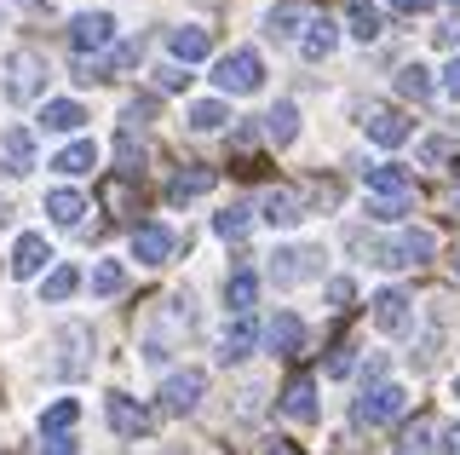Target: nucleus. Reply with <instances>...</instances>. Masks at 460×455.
I'll return each instance as SVG.
<instances>
[{"mask_svg": "<svg viewBox=\"0 0 460 455\" xmlns=\"http://www.w3.org/2000/svg\"><path fill=\"white\" fill-rule=\"evenodd\" d=\"M225 121H230V110L219 104V98H201V104H190V127H196V133H219Z\"/></svg>", "mask_w": 460, "mask_h": 455, "instance_id": "37", "label": "nucleus"}, {"mask_svg": "<svg viewBox=\"0 0 460 455\" xmlns=\"http://www.w3.org/2000/svg\"><path fill=\"white\" fill-rule=\"evenodd\" d=\"M253 346H259V323H253V311H248V317H230V323H225V335H219V363H242Z\"/></svg>", "mask_w": 460, "mask_h": 455, "instance_id": "13", "label": "nucleus"}, {"mask_svg": "<svg viewBox=\"0 0 460 455\" xmlns=\"http://www.w3.org/2000/svg\"><path fill=\"white\" fill-rule=\"evenodd\" d=\"M363 133L374 138V145L392 150V145H402V138H409V121H402L397 110H368V116H363Z\"/></svg>", "mask_w": 460, "mask_h": 455, "instance_id": "23", "label": "nucleus"}, {"mask_svg": "<svg viewBox=\"0 0 460 455\" xmlns=\"http://www.w3.org/2000/svg\"><path fill=\"white\" fill-rule=\"evenodd\" d=\"M374 265H385V272H402V265H426L431 254H438V236L420 231V225H409V231L385 236V243H368Z\"/></svg>", "mask_w": 460, "mask_h": 455, "instance_id": "2", "label": "nucleus"}, {"mask_svg": "<svg viewBox=\"0 0 460 455\" xmlns=\"http://www.w3.org/2000/svg\"><path fill=\"white\" fill-rule=\"evenodd\" d=\"M311 277H323V248H277L270 254V282L277 289H299Z\"/></svg>", "mask_w": 460, "mask_h": 455, "instance_id": "7", "label": "nucleus"}, {"mask_svg": "<svg viewBox=\"0 0 460 455\" xmlns=\"http://www.w3.org/2000/svg\"><path fill=\"white\" fill-rule=\"evenodd\" d=\"M47 260H52L47 236H40V231H23L18 248H12V277H40V272H47Z\"/></svg>", "mask_w": 460, "mask_h": 455, "instance_id": "17", "label": "nucleus"}, {"mask_svg": "<svg viewBox=\"0 0 460 455\" xmlns=\"http://www.w3.org/2000/svg\"><path fill=\"white\" fill-rule=\"evenodd\" d=\"M75 421H81V404H75V397H58V404L40 409V438H69Z\"/></svg>", "mask_w": 460, "mask_h": 455, "instance_id": "29", "label": "nucleus"}, {"mask_svg": "<svg viewBox=\"0 0 460 455\" xmlns=\"http://www.w3.org/2000/svg\"><path fill=\"white\" fill-rule=\"evenodd\" d=\"M81 213H86V196H81V191H52V196H47V219L64 225V231H75Z\"/></svg>", "mask_w": 460, "mask_h": 455, "instance_id": "30", "label": "nucleus"}, {"mask_svg": "<svg viewBox=\"0 0 460 455\" xmlns=\"http://www.w3.org/2000/svg\"><path fill=\"white\" fill-rule=\"evenodd\" d=\"M98 162V145H93V138H75V145H69L64 156H58V174H86V167H93Z\"/></svg>", "mask_w": 460, "mask_h": 455, "instance_id": "36", "label": "nucleus"}, {"mask_svg": "<svg viewBox=\"0 0 460 455\" xmlns=\"http://www.w3.org/2000/svg\"><path fill=\"white\" fill-rule=\"evenodd\" d=\"M75 289H81V272H75V265H52V272H47V282H40V300H47V306H58V300H69Z\"/></svg>", "mask_w": 460, "mask_h": 455, "instance_id": "32", "label": "nucleus"}, {"mask_svg": "<svg viewBox=\"0 0 460 455\" xmlns=\"http://www.w3.org/2000/svg\"><path fill=\"white\" fill-rule=\"evenodd\" d=\"M265 346L277 352V358H294V352L305 346V323H299L294 311H277V323L265 329Z\"/></svg>", "mask_w": 460, "mask_h": 455, "instance_id": "22", "label": "nucleus"}, {"mask_svg": "<svg viewBox=\"0 0 460 455\" xmlns=\"http://www.w3.org/2000/svg\"><path fill=\"white\" fill-rule=\"evenodd\" d=\"M449 208H455V213H460V184H455V191H449Z\"/></svg>", "mask_w": 460, "mask_h": 455, "instance_id": "49", "label": "nucleus"}, {"mask_svg": "<svg viewBox=\"0 0 460 455\" xmlns=\"http://www.w3.org/2000/svg\"><path fill=\"white\" fill-rule=\"evenodd\" d=\"M104 196H110V208H127V184H121V179H110Z\"/></svg>", "mask_w": 460, "mask_h": 455, "instance_id": "46", "label": "nucleus"}, {"mask_svg": "<svg viewBox=\"0 0 460 455\" xmlns=\"http://www.w3.org/2000/svg\"><path fill=\"white\" fill-rule=\"evenodd\" d=\"M121 289H127V272H121V260H98V265H93V294H104V300H115Z\"/></svg>", "mask_w": 460, "mask_h": 455, "instance_id": "35", "label": "nucleus"}, {"mask_svg": "<svg viewBox=\"0 0 460 455\" xmlns=\"http://www.w3.org/2000/svg\"><path fill=\"white\" fill-rule=\"evenodd\" d=\"M431 438H438V426H431V421L420 415L414 426H402V438H397V455H431V450H438Z\"/></svg>", "mask_w": 460, "mask_h": 455, "instance_id": "33", "label": "nucleus"}, {"mask_svg": "<svg viewBox=\"0 0 460 455\" xmlns=\"http://www.w3.org/2000/svg\"><path fill=\"white\" fill-rule=\"evenodd\" d=\"M438 438H443V455H460V421H449Z\"/></svg>", "mask_w": 460, "mask_h": 455, "instance_id": "44", "label": "nucleus"}, {"mask_svg": "<svg viewBox=\"0 0 460 455\" xmlns=\"http://www.w3.org/2000/svg\"><path fill=\"white\" fill-rule=\"evenodd\" d=\"M340 47V23L334 18H328V12H323V18H316V12H311V23H305V35H299V52H305V58L311 64H323L328 58V52H334Z\"/></svg>", "mask_w": 460, "mask_h": 455, "instance_id": "18", "label": "nucleus"}, {"mask_svg": "<svg viewBox=\"0 0 460 455\" xmlns=\"http://www.w3.org/2000/svg\"><path fill=\"white\" fill-rule=\"evenodd\" d=\"M52 346L64 352V358H52V375L75 380V375L93 369V329H86V323H64V329L52 335Z\"/></svg>", "mask_w": 460, "mask_h": 455, "instance_id": "6", "label": "nucleus"}, {"mask_svg": "<svg viewBox=\"0 0 460 455\" xmlns=\"http://www.w3.org/2000/svg\"><path fill=\"white\" fill-rule=\"evenodd\" d=\"M190 323H196L190 294H167V300H162V329L144 335V363H167V352H172L167 335H190Z\"/></svg>", "mask_w": 460, "mask_h": 455, "instance_id": "4", "label": "nucleus"}, {"mask_svg": "<svg viewBox=\"0 0 460 455\" xmlns=\"http://www.w3.org/2000/svg\"><path fill=\"white\" fill-rule=\"evenodd\" d=\"M455 277H460V260H455Z\"/></svg>", "mask_w": 460, "mask_h": 455, "instance_id": "51", "label": "nucleus"}, {"mask_svg": "<svg viewBox=\"0 0 460 455\" xmlns=\"http://www.w3.org/2000/svg\"><path fill=\"white\" fill-rule=\"evenodd\" d=\"M248 225H253V208L248 202H230L225 213H213V231H219L225 243H242V236H248Z\"/></svg>", "mask_w": 460, "mask_h": 455, "instance_id": "31", "label": "nucleus"}, {"mask_svg": "<svg viewBox=\"0 0 460 455\" xmlns=\"http://www.w3.org/2000/svg\"><path fill=\"white\" fill-rule=\"evenodd\" d=\"M402 208H409V202H368V219L392 225V219H402Z\"/></svg>", "mask_w": 460, "mask_h": 455, "instance_id": "39", "label": "nucleus"}, {"mask_svg": "<svg viewBox=\"0 0 460 455\" xmlns=\"http://www.w3.org/2000/svg\"><path fill=\"white\" fill-rule=\"evenodd\" d=\"M265 138H270V145H294V138H299V110L294 104H288V98H282V104H270L265 110Z\"/></svg>", "mask_w": 460, "mask_h": 455, "instance_id": "26", "label": "nucleus"}, {"mask_svg": "<svg viewBox=\"0 0 460 455\" xmlns=\"http://www.w3.org/2000/svg\"><path fill=\"white\" fill-rule=\"evenodd\" d=\"M363 184L374 191V202H409V196H414V174L402 162H374V167H363Z\"/></svg>", "mask_w": 460, "mask_h": 455, "instance_id": "9", "label": "nucleus"}, {"mask_svg": "<svg viewBox=\"0 0 460 455\" xmlns=\"http://www.w3.org/2000/svg\"><path fill=\"white\" fill-rule=\"evenodd\" d=\"M397 93L414 98V104H420V98H431V69H426V64H402V69H397Z\"/></svg>", "mask_w": 460, "mask_h": 455, "instance_id": "34", "label": "nucleus"}, {"mask_svg": "<svg viewBox=\"0 0 460 455\" xmlns=\"http://www.w3.org/2000/svg\"><path fill=\"white\" fill-rule=\"evenodd\" d=\"M104 415H110V426H115L121 438H144V433H150V415H144V409L133 404V397H121V392H110Z\"/></svg>", "mask_w": 460, "mask_h": 455, "instance_id": "20", "label": "nucleus"}, {"mask_svg": "<svg viewBox=\"0 0 460 455\" xmlns=\"http://www.w3.org/2000/svg\"><path fill=\"white\" fill-rule=\"evenodd\" d=\"M259 219H265L270 231H294V225L305 219V202H299L294 191H265V202H259Z\"/></svg>", "mask_w": 460, "mask_h": 455, "instance_id": "14", "label": "nucleus"}, {"mask_svg": "<svg viewBox=\"0 0 460 455\" xmlns=\"http://www.w3.org/2000/svg\"><path fill=\"white\" fill-rule=\"evenodd\" d=\"M167 254H172V231H167V225H138V231H133V260L138 265H162Z\"/></svg>", "mask_w": 460, "mask_h": 455, "instance_id": "21", "label": "nucleus"}, {"mask_svg": "<svg viewBox=\"0 0 460 455\" xmlns=\"http://www.w3.org/2000/svg\"><path fill=\"white\" fill-rule=\"evenodd\" d=\"M443 156H455L449 138H426V145H420V162H443Z\"/></svg>", "mask_w": 460, "mask_h": 455, "instance_id": "41", "label": "nucleus"}, {"mask_svg": "<svg viewBox=\"0 0 460 455\" xmlns=\"http://www.w3.org/2000/svg\"><path fill=\"white\" fill-rule=\"evenodd\" d=\"M213 87H219L225 98H248L265 87V58H259L253 47H236V52H225L219 64H213Z\"/></svg>", "mask_w": 460, "mask_h": 455, "instance_id": "1", "label": "nucleus"}, {"mask_svg": "<svg viewBox=\"0 0 460 455\" xmlns=\"http://www.w3.org/2000/svg\"><path fill=\"white\" fill-rule=\"evenodd\" d=\"M402 409H409V392H402L397 380H380V387H363V397L351 404V421L357 426H385V421H397Z\"/></svg>", "mask_w": 460, "mask_h": 455, "instance_id": "5", "label": "nucleus"}, {"mask_svg": "<svg viewBox=\"0 0 460 455\" xmlns=\"http://www.w3.org/2000/svg\"><path fill=\"white\" fill-rule=\"evenodd\" d=\"M328 375H334V380H340V375H351V352H334V363H328Z\"/></svg>", "mask_w": 460, "mask_h": 455, "instance_id": "47", "label": "nucleus"}, {"mask_svg": "<svg viewBox=\"0 0 460 455\" xmlns=\"http://www.w3.org/2000/svg\"><path fill=\"white\" fill-rule=\"evenodd\" d=\"M305 23H311V6H305V0H282V6H270L265 35L270 40H299V35H305Z\"/></svg>", "mask_w": 460, "mask_h": 455, "instance_id": "15", "label": "nucleus"}, {"mask_svg": "<svg viewBox=\"0 0 460 455\" xmlns=\"http://www.w3.org/2000/svg\"><path fill=\"white\" fill-rule=\"evenodd\" d=\"M431 40H438V47H449V52H460V18H443L438 30H431Z\"/></svg>", "mask_w": 460, "mask_h": 455, "instance_id": "38", "label": "nucleus"}, {"mask_svg": "<svg viewBox=\"0 0 460 455\" xmlns=\"http://www.w3.org/2000/svg\"><path fill=\"white\" fill-rule=\"evenodd\" d=\"M0 167H6L12 179H23L29 167H35V133H29V127H6V133H0Z\"/></svg>", "mask_w": 460, "mask_h": 455, "instance_id": "12", "label": "nucleus"}, {"mask_svg": "<svg viewBox=\"0 0 460 455\" xmlns=\"http://www.w3.org/2000/svg\"><path fill=\"white\" fill-rule=\"evenodd\" d=\"M201 392H208V375L201 369H179V375L162 380V415H190L201 404Z\"/></svg>", "mask_w": 460, "mask_h": 455, "instance_id": "10", "label": "nucleus"}, {"mask_svg": "<svg viewBox=\"0 0 460 455\" xmlns=\"http://www.w3.org/2000/svg\"><path fill=\"white\" fill-rule=\"evenodd\" d=\"M81 121H86V110L75 98H47V110H40V127H47V133H75Z\"/></svg>", "mask_w": 460, "mask_h": 455, "instance_id": "27", "label": "nucleus"}, {"mask_svg": "<svg viewBox=\"0 0 460 455\" xmlns=\"http://www.w3.org/2000/svg\"><path fill=\"white\" fill-rule=\"evenodd\" d=\"M455 397H460V375H455Z\"/></svg>", "mask_w": 460, "mask_h": 455, "instance_id": "50", "label": "nucleus"}, {"mask_svg": "<svg viewBox=\"0 0 460 455\" xmlns=\"http://www.w3.org/2000/svg\"><path fill=\"white\" fill-rule=\"evenodd\" d=\"M167 52H172V64H196L213 52V35L201 23H179V30H167Z\"/></svg>", "mask_w": 460, "mask_h": 455, "instance_id": "16", "label": "nucleus"}, {"mask_svg": "<svg viewBox=\"0 0 460 455\" xmlns=\"http://www.w3.org/2000/svg\"><path fill=\"white\" fill-rule=\"evenodd\" d=\"M455 6H460V0H455Z\"/></svg>", "mask_w": 460, "mask_h": 455, "instance_id": "52", "label": "nucleus"}, {"mask_svg": "<svg viewBox=\"0 0 460 455\" xmlns=\"http://www.w3.org/2000/svg\"><path fill=\"white\" fill-rule=\"evenodd\" d=\"M392 6H397V12H420L426 0H392Z\"/></svg>", "mask_w": 460, "mask_h": 455, "instance_id": "48", "label": "nucleus"}, {"mask_svg": "<svg viewBox=\"0 0 460 455\" xmlns=\"http://www.w3.org/2000/svg\"><path fill=\"white\" fill-rule=\"evenodd\" d=\"M225 306L236 311V317H248V311L259 306V277L248 272V265H242V272H230V277H225Z\"/></svg>", "mask_w": 460, "mask_h": 455, "instance_id": "24", "label": "nucleus"}, {"mask_svg": "<svg viewBox=\"0 0 460 455\" xmlns=\"http://www.w3.org/2000/svg\"><path fill=\"white\" fill-rule=\"evenodd\" d=\"M213 191V167H179L167 179V202H190V196H208Z\"/></svg>", "mask_w": 460, "mask_h": 455, "instance_id": "25", "label": "nucleus"}, {"mask_svg": "<svg viewBox=\"0 0 460 455\" xmlns=\"http://www.w3.org/2000/svg\"><path fill=\"white\" fill-rule=\"evenodd\" d=\"M368 306H374V329H380V335H409L414 311H409V294H402V289H380Z\"/></svg>", "mask_w": 460, "mask_h": 455, "instance_id": "11", "label": "nucleus"}, {"mask_svg": "<svg viewBox=\"0 0 460 455\" xmlns=\"http://www.w3.org/2000/svg\"><path fill=\"white\" fill-rule=\"evenodd\" d=\"M47 58H40L35 47H18V52H6V98L12 104H35L40 93H47Z\"/></svg>", "mask_w": 460, "mask_h": 455, "instance_id": "3", "label": "nucleus"}, {"mask_svg": "<svg viewBox=\"0 0 460 455\" xmlns=\"http://www.w3.org/2000/svg\"><path fill=\"white\" fill-rule=\"evenodd\" d=\"M40 455H75V438H47Z\"/></svg>", "mask_w": 460, "mask_h": 455, "instance_id": "45", "label": "nucleus"}, {"mask_svg": "<svg viewBox=\"0 0 460 455\" xmlns=\"http://www.w3.org/2000/svg\"><path fill=\"white\" fill-rule=\"evenodd\" d=\"M110 40H115V18H110V12H81V18L69 23V52H75V58L110 52Z\"/></svg>", "mask_w": 460, "mask_h": 455, "instance_id": "8", "label": "nucleus"}, {"mask_svg": "<svg viewBox=\"0 0 460 455\" xmlns=\"http://www.w3.org/2000/svg\"><path fill=\"white\" fill-rule=\"evenodd\" d=\"M351 282H345V277H334V282H328V300H334V306H351Z\"/></svg>", "mask_w": 460, "mask_h": 455, "instance_id": "43", "label": "nucleus"}, {"mask_svg": "<svg viewBox=\"0 0 460 455\" xmlns=\"http://www.w3.org/2000/svg\"><path fill=\"white\" fill-rule=\"evenodd\" d=\"M282 415L288 421H316V415H323V409H316V380L311 375H294L282 387Z\"/></svg>", "mask_w": 460, "mask_h": 455, "instance_id": "19", "label": "nucleus"}, {"mask_svg": "<svg viewBox=\"0 0 460 455\" xmlns=\"http://www.w3.org/2000/svg\"><path fill=\"white\" fill-rule=\"evenodd\" d=\"M345 23H351L357 40H380V35H385L380 6H368V0H345Z\"/></svg>", "mask_w": 460, "mask_h": 455, "instance_id": "28", "label": "nucleus"}, {"mask_svg": "<svg viewBox=\"0 0 460 455\" xmlns=\"http://www.w3.org/2000/svg\"><path fill=\"white\" fill-rule=\"evenodd\" d=\"M155 81H162V93H179V87H184L190 76H184L179 64H167V69H155Z\"/></svg>", "mask_w": 460, "mask_h": 455, "instance_id": "40", "label": "nucleus"}, {"mask_svg": "<svg viewBox=\"0 0 460 455\" xmlns=\"http://www.w3.org/2000/svg\"><path fill=\"white\" fill-rule=\"evenodd\" d=\"M438 87H443V98H455V104H460V58H455L449 69H443V81H438Z\"/></svg>", "mask_w": 460, "mask_h": 455, "instance_id": "42", "label": "nucleus"}]
</instances>
